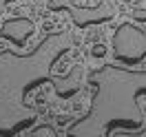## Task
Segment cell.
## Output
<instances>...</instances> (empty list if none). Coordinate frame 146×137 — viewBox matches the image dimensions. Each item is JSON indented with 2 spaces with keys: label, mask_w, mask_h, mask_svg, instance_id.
<instances>
[{
  "label": "cell",
  "mask_w": 146,
  "mask_h": 137,
  "mask_svg": "<svg viewBox=\"0 0 146 137\" xmlns=\"http://www.w3.org/2000/svg\"><path fill=\"white\" fill-rule=\"evenodd\" d=\"M78 40L71 31H58L31 53L0 51V137H11L38 119V109L27 104V93L38 84H53V64L69 53Z\"/></svg>",
  "instance_id": "obj_1"
},
{
  "label": "cell",
  "mask_w": 146,
  "mask_h": 137,
  "mask_svg": "<svg viewBox=\"0 0 146 137\" xmlns=\"http://www.w3.org/2000/svg\"><path fill=\"white\" fill-rule=\"evenodd\" d=\"M89 84L95 89L91 109L66 128L69 137H104L115 128L131 133L144 126L137 97L146 95V71L102 64L91 71Z\"/></svg>",
  "instance_id": "obj_2"
},
{
  "label": "cell",
  "mask_w": 146,
  "mask_h": 137,
  "mask_svg": "<svg viewBox=\"0 0 146 137\" xmlns=\"http://www.w3.org/2000/svg\"><path fill=\"white\" fill-rule=\"evenodd\" d=\"M51 11H64L73 18V24L78 29H86L91 24H102V22H111L117 16V7L111 0H102L95 7H82L75 0H49L46 5Z\"/></svg>",
  "instance_id": "obj_3"
},
{
  "label": "cell",
  "mask_w": 146,
  "mask_h": 137,
  "mask_svg": "<svg viewBox=\"0 0 146 137\" xmlns=\"http://www.w3.org/2000/svg\"><path fill=\"white\" fill-rule=\"evenodd\" d=\"M113 55L126 66L139 64L146 58V33L131 22H122L113 33Z\"/></svg>",
  "instance_id": "obj_4"
},
{
  "label": "cell",
  "mask_w": 146,
  "mask_h": 137,
  "mask_svg": "<svg viewBox=\"0 0 146 137\" xmlns=\"http://www.w3.org/2000/svg\"><path fill=\"white\" fill-rule=\"evenodd\" d=\"M33 31H36L33 20H29V18H9V20H5L2 27H0V38L13 42L16 46H25V42L31 38Z\"/></svg>",
  "instance_id": "obj_5"
},
{
  "label": "cell",
  "mask_w": 146,
  "mask_h": 137,
  "mask_svg": "<svg viewBox=\"0 0 146 137\" xmlns=\"http://www.w3.org/2000/svg\"><path fill=\"white\" fill-rule=\"evenodd\" d=\"M80 73H82V69L75 66L66 77H55V82H53L55 93L60 97H71L73 93H78V89H80Z\"/></svg>",
  "instance_id": "obj_6"
},
{
  "label": "cell",
  "mask_w": 146,
  "mask_h": 137,
  "mask_svg": "<svg viewBox=\"0 0 146 137\" xmlns=\"http://www.w3.org/2000/svg\"><path fill=\"white\" fill-rule=\"evenodd\" d=\"M29 135L31 137H55V128L49 126V124H44V126H36L29 130Z\"/></svg>",
  "instance_id": "obj_7"
},
{
  "label": "cell",
  "mask_w": 146,
  "mask_h": 137,
  "mask_svg": "<svg viewBox=\"0 0 146 137\" xmlns=\"http://www.w3.org/2000/svg\"><path fill=\"white\" fill-rule=\"evenodd\" d=\"M91 55L93 58H104V55H106V46L104 44H95L91 49Z\"/></svg>",
  "instance_id": "obj_8"
},
{
  "label": "cell",
  "mask_w": 146,
  "mask_h": 137,
  "mask_svg": "<svg viewBox=\"0 0 146 137\" xmlns=\"http://www.w3.org/2000/svg\"><path fill=\"white\" fill-rule=\"evenodd\" d=\"M133 18H135V20H142V22H146V11L135 9V11H133Z\"/></svg>",
  "instance_id": "obj_9"
},
{
  "label": "cell",
  "mask_w": 146,
  "mask_h": 137,
  "mask_svg": "<svg viewBox=\"0 0 146 137\" xmlns=\"http://www.w3.org/2000/svg\"><path fill=\"white\" fill-rule=\"evenodd\" d=\"M9 2H13V0H0V13H5V9H7Z\"/></svg>",
  "instance_id": "obj_10"
}]
</instances>
